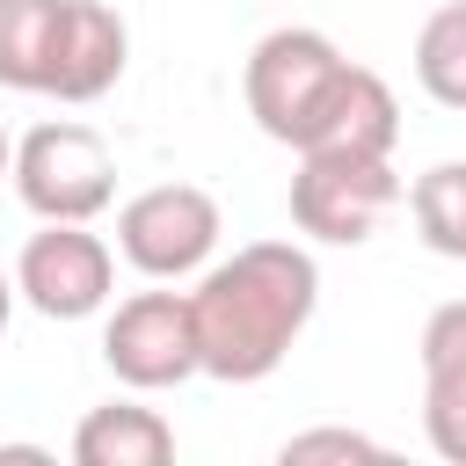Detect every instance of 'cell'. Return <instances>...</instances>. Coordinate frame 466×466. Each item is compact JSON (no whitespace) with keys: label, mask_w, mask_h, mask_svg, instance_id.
<instances>
[{"label":"cell","mask_w":466,"mask_h":466,"mask_svg":"<svg viewBox=\"0 0 466 466\" xmlns=\"http://www.w3.org/2000/svg\"><path fill=\"white\" fill-rule=\"evenodd\" d=\"M313 306H320V262L299 240H248V248H233L189 291L204 371L226 379V386L269 379L291 357V342L306 335Z\"/></svg>","instance_id":"cell-1"},{"label":"cell","mask_w":466,"mask_h":466,"mask_svg":"<svg viewBox=\"0 0 466 466\" xmlns=\"http://www.w3.org/2000/svg\"><path fill=\"white\" fill-rule=\"evenodd\" d=\"M357 66L335 51V36L320 29H269L255 51H248V73H240V95H248V116L262 124V138L291 146V153H313L350 95Z\"/></svg>","instance_id":"cell-2"},{"label":"cell","mask_w":466,"mask_h":466,"mask_svg":"<svg viewBox=\"0 0 466 466\" xmlns=\"http://www.w3.org/2000/svg\"><path fill=\"white\" fill-rule=\"evenodd\" d=\"M400 197L408 189L393 175V153H299L291 226L328 248H364Z\"/></svg>","instance_id":"cell-3"},{"label":"cell","mask_w":466,"mask_h":466,"mask_svg":"<svg viewBox=\"0 0 466 466\" xmlns=\"http://www.w3.org/2000/svg\"><path fill=\"white\" fill-rule=\"evenodd\" d=\"M15 197L36 211V218H102L109 197H116V160L102 146V131L58 116V124H36L15 138Z\"/></svg>","instance_id":"cell-4"},{"label":"cell","mask_w":466,"mask_h":466,"mask_svg":"<svg viewBox=\"0 0 466 466\" xmlns=\"http://www.w3.org/2000/svg\"><path fill=\"white\" fill-rule=\"evenodd\" d=\"M218 233H226V218H218L211 189H197V182H153L116 211V255L153 284L197 277L211 262Z\"/></svg>","instance_id":"cell-5"},{"label":"cell","mask_w":466,"mask_h":466,"mask_svg":"<svg viewBox=\"0 0 466 466\" xmlns=\"http://www.w3.org/2000/svg\"><path fill=\"white\" fill-rule=\"evenodd\" d=\"M102 364L131 393H160V386L197 379L204 371V350H197L189 291H131L109 313V328H102Z\"/></svg>","instance_id":"cell-6"},{"label":"cell","mask_w":466,"mask_h":466,"mask_svg":"<svg viewBox=\"0 0 466 466\" xmlns=\"http://www.w3.org/2000/svg\"><path fill=\"white\" fill-rule=\"evenodd\" d=\"M109 284H116V255L80 218H44V233H29L22 255H15V291L44 320H87V313H102Z\"/></svg>","instance_id":"cell-7"},{"label":"cell","mask_w":466,"mask_h":466,"mask_svg":"<svg viewBox=\"0 0 466 466\" xmlns=\"http://www.w3.org/2000/svg\"><path fill=\"white\" fill-rule=\"evenodd\" d=\"M422 437L444 466H466V299L422 320Z\"/></svg>","instance_id":"cell-8"},{"label":"cell","mask_w":466,"mask_h":466,"mask_svg":"<svg viewBox=\"0 0 466 466\" xmlns=\"http://www.w3.org/2000/svg\"><path fill=\"white\" fill-rule=\"evenodd\" d=\"M131 66V29L116 7L102 0H66V36H58V73L51 95L58 102H102Z\"/></svg>","instance_id":"cell-9"},{"label":"cell","mask_w":466,"mask_h":466,"mask_svg":"<svg viewBox=\"0 0 466 466\" xmlns=\"http://www.w3.org/2000/svg\"><path fill=\"white\" fill-rule=\"evenodd\" d=\"M73 459L80 466H167L175 459V430H167V415H153L138 400H102V408L80 415Z\"/></svg>","instance_id":"cell-10"},{"label":"cell","mask_w":466,"mask_h":466,"mask_svg":"<svg viewBox=\"0 0 466 466\" xmlns=\"http://www.w3.org/2000/svg\"><path fill=\"white\" fill-rule=\"evenodd\" d=\"M66 36V0H0V87L51 95Z\"/></svg>","instance_id":"cell-11"},{"label":"cell","mask_w":466,"mask_h":466,"mask_svg":"<svg viewBox=\"0 0 466 466\" xmlns=\"http://www.w3.org/2000/svg\"><path fill=\"white\" fill-rule=\"evenodd\" d=\"M408 211H415V233L430 255L444 262H466V160H437L415 175L408 189Z\"/></svg>","instance_id":"cell-12"},{"label":"cell","mask_w":466,"mask_h":466,"mask_svg":"<svg viewBox=\"0 0 466 466\" xmlns=\"http://www.w3.org/2000/svg\"><path fill=\"white\" fill-rule=\"evenodd\" d=\"M415 80L437 109H466V0H444L415 29Z\"/></svg>","instance_id":"cell-13"},{"label":"cell","mask_w":466,"mask_h":466,"mask_svg":"<svg viewBox=\"0 0 466 466\" xmlns=\"http://www.w3.org/2000/svg\"><path fill=\"white\" fill-rule=\"evenodd\" d=\"M306 459H379V444L357 437V430H306V437H284V466H306Z\"/></svg>","instance_id":"cell-14"},{"label":"cell","mask_w":466,"mask_h":466,"mask_svg":"<svg viewBox=\"0 0 466 466\" xmlns=\"http://www.w3.org/2000/svg\"><path fill=\"white\" fill-rule=\"evenodd\" d=\"M15 299H22V291H15V269H0V335H7V320H15Z\"/></svg>","instance_id":"cell-15"},{"label":"cell","mask_w":466,"mask_h":466,"mask_svg":"<svg viewBox=\"0 0 466 466\" xmlns=\"http://www.w3.org/2000/svg\"><path fill=\"white\" fill-rule=\"evenodd\" d=\"M0 182H15V138H7V124H0Z\"/></svg>","instance_id":"cell-16"}]
</instances>
